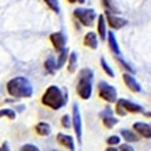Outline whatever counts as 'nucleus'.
<instances>
[{"label": "nucleus", "mask_w": 151, "mask_h": 151, "mask_svg": "<svg viewBox=\"0 0 151 151\" xmlns=\"http://www.w3.org/2000/svg\"><path fill=\"white\" fill-rule=\"evenodd\" d=\"M68 102V92L67 89H63L55 84H52L45 89V92L42 96V103L44 106L49 107L50 110L58 111L63 108Z\"/></svg>", "instance_id": "f257e3e1"}, {"label": "nucleus", "mask_w": 151, "mask_h": 151, "mask_svg": "<svg viewBox=\"0 0 151 151\" xmlns=\"http://www.w3.org/2000/svg\"><path fill=\"white\" fill-rule=\"evenodd\" d=\"M6 91L13 98H30L33 96V86L27 77L18 76L6 83Z\"/></svg>", "instance_id": "f03ea898"}, {"label": "nucleus", "mask_w": 151, "mask_h": 151, "mask_svg": "<svg viewBox=\"0 0 151 151\" xmlns=\"http://www.w3.org/2000/svg\"><path fill=\"white\" fill-rule=\"evenodd\" d=\"M93 70L91 68H82L78 73L76 92L82 100H89L93 92Z\"/></svg>", "instance_id": "7ed1b4c3"}, {"label": "nucleus", "mask_w": 151, "mask_h": 151, "mask_svg": "<svg viewBox=\"0 0 151 151\" xmlns=\"http://www.w3.org/2000/svg\"><path fill=\"white\" fill-rule=\"evenodd\" d=\"M116 115L119 116H126L127 113H142L145 112L144 107L139 105V103H135L130 100H126V98H119L116 101V107H115Z\"/></svg>", "instance_id": "20e7f679"}, {"label": "nucleus", "mask_w": 151, "mask_h": 151, "mask_svg": "<svg viewBox=\"0 0 151 151\" xmlns=\"http://www.w3.org/2000/svg\"><path fill=\"white\" fill-rule=\"evenodd\" d=\"M73 17L81 23L83 27H93L97 19V13L92 8H76L73 10Z\"/></svg>", "instance_id": "39448f33"}, {"label": "nucleus", "mask_w": 151, "mask_h": 151, "mask_svg": "<svg viewBox=\"0 0 151 151\" xmlns=\"http://www.w3.org/2000/svg\"><path fill=\"white\" fill-rule=\"evenodd\" d=\"M97 91H98V96L108 103H116V101L119 100V97H117V88L106 81L98 82Z\"/></svg>", "instance_id": "423d86ee"}, {"label": "nucleus", "mask_w": 151, "mask_h": 151, "mask_svg": "<svg viewBox=\"0 0 151 151\" xmlns=\"http://www.w3.org/2000/svg\"><path fill=\"white\" fill-rule=\"evenodd\" d=\"M72 126L76 134V139H77L78 144H82V136H83V121H82V115L79 111V106L74 103L72 107Z\"/></svg>", "instance_id": "0eeeda50"}, {"label": "nucleus", "mask_w": 151, "mask_h": 151, "mask_svg": "<svg viewBox=\"0 0 151 151\" xmlns=\"http://www.w3.org/2000/svg\"><path fill=\"white\" fill-rule=\"evenodd\" d=\"M105 18H106V22H107V25L111 28L113 30H119V29H122L124 27H126L129 24V20L122 17H119L116 15L115 13H112L110 10H106L105 12Z\"/></svg>", "instance_id": "6e6552de"}, {"label": "nucleus", "mask_w": 151, "mask_h": 151, "mask_svg": "<svg viewBox=\"0 0 151 151\" xmlns=\"http://www.w3.org/2000/svg\"><path fill=\"white\" fill-rule=\"evenodd\" d=\"M49 39H50V43L53 44L54 49L58 52V53L60 50H63L64 48H67V47H65V44H67V35H65L63 32H54V33H52L50 37H49Z\"/></svg>", "instance_id": "1a4fd4ad"}, {"label": "nucleus", "mask_w": 151, "mask_h": 151, "mask_svg": "<svg viewBox=\"0 0 151 151\" xmlns=\"http://www.w3.org/2000/svg\"><path fill=\"white\" fill-rule=\"evenodd\" d=\"M122 79H124V83L126 84V87L129 88L131 92H134V93L141 92V84L139 83L137 79L132 76V73L125 72L124 74H122Z\"/></svg>", "instance_id": "9d476101"}, {"label": "nucleus", "mask_w": 151, "mask_h": 151, "mask_svg": "<svg viewBox=\"0 0 151 151\" xmlns=\"http://www.w3.org/2000/svg\"><path fill=\"white\" fill-rule=\"evenodd\" d=\"M132 129L139 136L144 139H151V124H146V122H134Z\"/></svg>", "instance_id": "9b49d317"}, {"label": "nucleus", "mask_w": 151, "mask_h": 151, "mask_svg": "<svg viewBox=\"0 0 151 151\" xmlns=\"http://www.w3.org/2000/svg\"><path fill=\"white\" fill-rule=\"evenodd\" d=\"M57 141H58V144L64 146V147L68 149L69 151H76V142H74L73 136L59 132V134L57 135Z\"/></svg>", "instance_id": "f8f14e48"}, {"label": "nucleus", "mask_w": 151, "mask_h": 151, "mask_svg": "<svg viewBox=\"0 0 151 151\" xmlns=\"http://www.w3.org/2000/svg\"><path fill=\"white\" fill-rule=\"evenodd\" d=\"M97 34L101 40H106L107 38V22L103 14L97 17Z\"/></svg>", "instance_id": "ddd939ff"}, {"label": "nucleus", "mask_w": 151, "mask_h": 151, "mask_svg": "<svg viewBox=\"0 0 151 151\" xmlns=\"http://www.w3.org/2000/svg\"><path fill=\"white\" fill-rule=\"evenodd\" d=\"M83 44L91 49H97L98 48V34L94 32H88L83 37Z\"/></svg>", "instance_id": "4468645a"}, {"label": "nucleus", "mask_w": 151, "mask_h": 151, "mask_svg": "<svg viewBox=\"0 0 151 151\" xmlns=\"http://www.w3.org/2000/svg\"><path fill=\"white\" fill-rule=\"evenodd\" d=\"M107 43H108V47H110V49L112 50L113 54H116V57L121 55V49H120L119 42H117L113 32H107Z\"/></svg>", "instance_id": "2eb2a0df"}, {"label": "nucleus", "mask_w": 151, "mask_h": 151, "mask_svg": "<svg viewBox=\"0 0 151 151\" xmlns=\"http://www.w3.org/2000/svg\"><path fill=\"white\" fill-rule=\"evenodd\" d=\"M120 135L122 136L126 142H136V141L140 140V136L136 134L134 130H129V129H122L120 131Z\"/></svg>", "instance_id": "dca6fc26"}, {"label": "nucleus", "mask_w": 151, "mask_h": 151, "mask_svg": "<svg viewBox=\"0 0 151 151\" xmlns=\"http://www.w3.org/2000/svg\"><path fill=\"white\" fill-rule=\"evenodd\" d=\"M35 132L39 136H49L52 134V126L48 122H38L35 125Z\"/></svg>", "instance_id": "f3484780"}, {"label": "nucleus", "mask_w": 151, "mask_h": 151, "mask_svg": "<svg viewBox=\"0 0 151 151\" xmlns=\"http://www.w3.org/2000/svg\"><path fill=\"white\" fill-rule=\"evenodd\" d=\"M77 63H78V54L76 52H70L68 60H67V68L69 73H74L77 69Z\"/></svg>", "instance_id": "a211bd4d"}, {"label": "nucleus", "mask_w": 151, "mask_h": 151, "mask_svg": "<svg viewBox=\"0 0 151 151\" xmlns=\"http://www.w3.org/2000/svg\"><path fill=\"white\" fill-rule=\"evenodd\" d=\"M68 57H69V49L68 48H64L63 50H60L59 52V55H58V58H57V68H62L63 65L65 64V62L68 60Z\"/></svg>", "instance_id": "6ab92c4d"}, {"label": "nucleus", "mask_w": 151, "mask_h": 151, "mask_svg": "<svg viewBox=\"0 0 151 151\" xmlns=\"http://www.w3.org/2000/svg\"><path fill=\"white\" fill-rule=\"evenodd\" d=\"M102 124L106 129H113V127L119 124V119L113 115H108V116L102 117Z\"/></svg>", "instance_id": "aec40b11"}, {"label": "nucleus", "mask_w": 151, "mask_h": 151, "mask_svg": "<svg viewBox=\"0 0 151 151\" xmlns=\"http://www.w3.org/2000/svg\"><path fill=\"white\" fill-rule=\"evenodd\" d=\"M44 68H45V70L48 73H50V74H53L54 72L58 68H57V62H55V59L53 58V57H48V58L45 59V62H44Z\"/></svg>", "instance_id": "412c9836"}, {"label": "nucleus", "mask_w": 151, "mask_h": 151, "mask_svg": "<svg viewBox=\"0 0 151 151\" xmlns=\"http://www.w3.org/2000/svg\"><path fill=\"white\" fill-rule=\"evenodd\" d=\"M100 64H101V68L103 69V72L106 73V76H108V77H111V78H113L115 77V70L112 69V67L110 65V63L106 60V58H101V60H100Z\"/></svg>", "instance_id": "4be33fe9"}, {"label": "nucleus", "mask_w": 151, "mask_h": 151, "mask_svg": "<svg viewBox=\"0 0 151 151\" xmlns=\"http://www.w3.org/2000/svg\"><path fill=\"white\" fill-rule=\"evenodd\" d=\"M43 1L45 3V5L48 6L53 13L59 14V12H60V5H59V1H58V0H43Z\"/></svg>", "instance_id": "5701e85b"}, {"label": "nucleus", "mask_w": 151, "mask_h": 151, "mask_svg": "<svg viewBox=\"0 0 151 151\" xmlns=\"http://www.w3.org/2000/svg\"><path fill=\"white\" fill-rule=\"evenodd\" d=\"M1 117H8L10 120L17 119V112L13 108H0V119Z\"/></svg>", "instance_id": "b1692460"}, {"label": "nucleus", "mask_w": 151, "mask_h": 151, "mask_svg": "<svg viewBox=\"0 0 151 151\" xmlns=\"http://www.w3.org/2000/svg\"><path fill=\"white\" fill-rule=\"evenodd\" d=\"M106 142L108 146H119L121 144V136L119 135H111L110 137H107Z\"/></svg>", "instance_id": "393cba45"}, {"label": "nucleus", "mask_w": 151, "mask_h": 151, "mask_svg": "<svg viewBox=\"0 0 151 151\" xmlns=\"http://www.w3.org/2000/svg\"><path fill=\"white\" fill-rule=\"evenodd\" d=\"M116 58H117V62H119V64L121 65V67L124 68V69H126V72H129V73H134V72H135V69L131 67L130 63H127L125 59H122L121 55H120V57H116Z\"/></svg>", "instance_id": "a878e982"}, {"label": "nucleus", "mask_w": 151, "mask_h": 151, "mask_svg": "<svg viewBox=\"0 0 151 151\" xmlns=\"http://www.w3.org/2000/svg\"><path fill=\"white\" fill-rule=\"evenodd\" d=\"M101 1L106 10H110L112 13L116 12V5H115V3H113V0H101Z\"/></svg>", "instance_id": "bb28decb"}, {"label": "nucleus", "mask_w": 151, "mask_h": 151, "mask_svg": "<svg viewBox=\"0 0 151 151\" xmlns=\"http://www.w3.org/2000/svg\"><path fill=\"white\" fill-rule=\"evenodd\" d=\"M60 124L64 129H69L70 126H72V117L69 115H63L62 119H60Z\"/></svg>", "instance_id": "cd10ccee"}, {"label": "nucleus", "mask_w": 151, "mask_h": 151, "mask_svg": "<svg viewBox=\"0 0 151 151\" xmlns=\"http://www.w3.org/2000/svg\"><path fill=\"white\" fill-rule=\"evenodd\" d=\"M19 151H40L39 147L35 145H33V144H25V145H23L20 150Z\"/></svg>", "instance_id": "c85d7f7f"}, {"label": "nucleus", "mask_w": 151, "mask_h": 151, "mask_svg": "<svg viewBox=\"0 0 151 151\" xmlns=\"http://www.w3.org/2000/svg\"><path fill=\"white\" fill-rule=\"evenodd\" d=\"M119 151H135L134 146H131L130 142H125V144H120Z\"/></svg>", "instance_id": "c756f323"}, {"label": "nucleus", "mask_w": 151, "mask_h": 151, "mask_svg": "<svg viewBox=\"0 0 151 151\" xmlns=\"http://www.w3.org/2000/svg\"><path fill=\"white\" fill-rule=\"evenodd\" d=\"M108 115H113V113H112V110H111L110 107H106L105 110H103V111H102V112L100 113V117L102 119V117H105V116H108Z\"/></svg>", "instance_id": "7c9ffc66"}, {"label": "nucleus", "mask_w": 151, "mask_h": 151, "mask_svg": "<svg viewBox=\"0 0 151 151\" xmlns=\"http://www.w3.org/2000/svg\"><path fill=\"white\" fill-rule=\"evenodd\" d=\"M0 151H12V150H10V147L8 146L6 142H4L1 146H0Z\"/></svg>", "instance_id": "2f4dec72"}, {"label": "nucleus", "mask_w": 151, "mask_h": 151, "mask_svg": "<svg viewBox=\"0 0 151 151\" xmlns=\"http://www.w3.org/2000/svg\"><path fill=\"white\" fill-rule=\"evenodd\" d=\"M70 4H74V3H79V4H84L86 3V0H68Z\"/></svg>", "instance_id": "473e14b6"}, {"label": "nucleus", "mask_w": 151, "mask_h": 151, "mask_svg": "<svg viewBox=\"0 0 151 151\" xmlns=\"http://www.w3.org/2000/svg\"><path fill=\"white\" fill-rule=\"evenodd\" d=\"M105 151H119V149H116L115 146H110V147H107Z\"/></svg>", "instance_id": "72a5a7b5"}, {"label": "nucleus", "mask_w": 151, "mask_h": 151, "mask_svg": "<svg viewBox=\"0 0 151 151\" xmlns=\"http://www.w3.org/2000/svg\"><path fill=\"white\" fill-rule=\"evenodd\" d=\"M145 113V116L146 117H150V119H151V111H149V112H144Z\"/></svg>", "instance_id": "f704fd0d"}, {"label": "nucleus", "mask_w": 151, "mask_h": 151, "mask_svg": "<svg viewBox=\"0 0 151 151\" xmlns=\"http://www.w3.org/2000/svg\"><path fill=\"white\" fill-rule=\"evenodd\" d=\"M52 151H58V150H52Z\"/></svg>", "instance_id": "c9c22d12"}]
</instances>
